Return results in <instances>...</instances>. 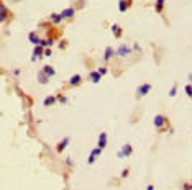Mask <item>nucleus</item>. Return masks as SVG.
Masks as SVG:
<instances>
[{
  "instance_id": "nucleus-1",
  "label": "nucleus",
  "mask_w": 192,
  "mask_h": 190,
  "mask_svg": "<svg viewBox=\"0 0 192 190\" xmlns=\"http://www.w3.org/2000/svg\"><path fill=\"white\" fill-rule=\"evenodd\" d=\"M155 126H156V130L159 133L169 130V118H167L166 115H156L155 116Z\"/></svg>"
},
{
  "instance_id": "nucleus-2",
  "label": "nucleus",
  "mask_w": 192,
  "mask_h": 190,
  "mask_svg": "<svg viewBox=\"0 0 192 190\" xmlns=\"http://www.w3.org/2000/svg\"><path fill=\"white\" fill-rule=\"evenodd\" d=\"M151 90V84H141L140 87L136 89V97L138 98H141V97H145V95H148V92Z\"/></svg>"
},
{
  "instance_id": "nucleus-3",
  "label": "nucleus",
  "mask_w": 192,
  "mask_h": 190,
  "mask_svg": "<svg viewBox=\"0 0 192 190\" xmlns=\"http://www.w3.org/2000/svg\"><path fill=\"white\" fill-rule=\"evenodd\" d=\"M133 7V0H118V10L120 12H128Z\"/></svg>"
},
{
  "instance_id": "nucleus-4",
  "label": "nucleus",
  "mask_w": 192,
  "mask_h": 190,
  "mask_svg": "<svg viewBox=\"0 0 192 190\" xmlns=\"http://www.w3.org/2000/svg\"><path fill=\"white\" fill-rule=\"evenodd\" d=\"M82 82H84L82 75H80V74H74L72 77L68 80V85H69V87H77V85H80Z\"/></svg>"
},
{
  "instance_id": "nucleus-5",
  "label": "nucleus",
  "mask_w": 192,
  "mask_h": 190,
  "mask_svg": "<svg viewBox=\"0 0 192 190\" xmlns=\"http://www.w3.org/2000/svg\"><path fill=\"white\" fill-rule=\"evenodd\" d=\"M74 15H76V8H74V7H69V8H66V10L61 12L62 20H72Z\"/></svg>"
},
{
  "instance_id": "nucleus-6",
  "label": "nucleus",
  "mask_w": 192,
  "mask_h": 190,
  "mask_svg": "<svg viewBox=\"0 0 192 190\" xmlns=\"http://www.w3.org/2000/svg\"><path fill=\"white\" fill-rule=\"evenodd\" d=\"M130 51H131V48H130V46H127V44H120V48L117 49V56H120V58H125V56L130 54Z\"/></svg>"
},
{
  "instance_id": "nucleus-7",
  "label": "nucleus",
  "mask_w": 192,
  "mask_h": 190,
  "mask_svg": "<svg viewBox=\"0 0 192 190\" xmlns=\"http://www.w3.org/2000/svg\"><path fill=\"white\" fill-rule=\"evenodd\" d=\"M131 153H133V146L131 144H125L123 149L118 153V158H128V156H131Z\"/></svg>"
},
{
  "instance_id": "nucleus-8",
  "label": "nucleus",
  "mask_w": 192,
  "mask_h": 190,
  "mask_svg": "<svg viewBox=\"0 0 192 190\" xmlns=\"http://www.w3.org/2000/svg\"><path fill=\"white\" fill-rule=\"evenodd\" d=\"M43 54H45V48L43 46H35V49H33V61H36V59H40L43 58Z\"/></svg>"
},
{
  "instance_id": "nucleus-9",
  "label": "nucleus",
  "mask_w": 192,
  "mask_h": 190,
  "mask_svg": "<svg viewBox=\"0 0 192 190\" xmlns=\"http://www.w3.org/2000/svg\"><path fill=\"white\" fill-rule=\"evenodd\" d=\"M112 33H113V36L117 38V40H120V38L123 36V28L115 23V25H112Z\"/></svg>"
},
{
  "instance_id": "nucleus-10",
  "label": "nucleus",
  "mask_w": 192,
  "mask_h": 190,
  "mask_svg": "<svg viewBox=\"0 0 192 190\" xmlns=\"http://www.w3.org/2000/svg\"><path fill=\"white\" fill-rule=\"evenodd\" d=\"M68 144H69V138H62V139L57 142V146H56V151L57 153H62L66 148H68Z\"/></svg>"
},
{
  "instance_id": "nucleus-11",
  "label": "nucleus",
  "mask_w": 192,
  "mask_h": 190,
  "mask_svg": "<svg viewBox=\"0 0 192 190\" xmlns=\"http://www.w3.org/2000/svg\"><path fill=\"white\" fill-rule=\"evenodd\" d=\"M166 7V0H155V10L156 13H163Z\"/></svg>"
},
{
  "instance_id": "nucleus-12",
  "label": "nucleus",
  "mask_w": 192,
  "mask_h": 190,
  "mask_svg": "<svg viewBox=\"0 0 192 190\" xmlns=\"http://www.w3.org/2000/svg\"><path fill=\"white\" fill-rule=\"evenodd\" d=\"M97 148H100V149H105L107 148V133H100V136H99V146Z\"/></svg>"
},
{
  "instance_id": "nucleus-13",
  "label": "nucleus",
  "mask_w": 192,
  "mask_h": 190,
  "mask_svg": "<svg viewBox=\"0 0 192 190\" xmlns=\"http://www.w3.org/2000/svg\"><path fill=\"white\" fill-rule=\"evenodd\" d=\"M56 102H57V97H56V95H48L45 100H43V105H45V107H51V105H54Z\"/></svg>"
},
{
  "instance_id": "nucleus-14",
  "label": "nucleus",
  "mask_w": 192,
  "mask_h": 190,
  "mask_svg": "<svg viewBox=\"0 0 192 190\" xmlns=\"http://www.w3.org/2000/svg\"><path fill=\"white\" fill-rule=\"evenodd\" d=\"M8 15H10V13H8V10H7V7L3 5L2 2H0V21H5L7 18H8Z\"/></svg>"
},
{
  "instance_id": "nucleus-15",
  "label": "nucleus",
  "mask_w": 192,
  "mask_h": 190,
  "mask_svg": "<svg viewBox=\"0 0 192 190\" xmlns=\"http://www.w3.org/2000/svg\"><path fill=\"white\" fill-rule=\"evenodd\" d=\"M113 56H115V49L108 46L107 49H105V53H104V59H105V61H110V59L113 58Z\"/></svg>"
},
{
  "instance_id": "nucleus-16",
  "label": "nucleus",
  "mask_w": 192,
  "mask_h": 190,
  "mask_svg": "<svg viewBox=\"0 0 192 190\" xmlns=\"http://www.w3.org/2000/svg\"><path fill=\"white\" fill-rule=\"evenodd\" d=\"M49 20H51V23L57 25V23L62 21V17H61V13H51V15H49Z\"/></svg>"
},
{
  "instance_id": "nucleus-17",
  "label": "nucleus",
  "mask_w": 192,
  "mask_h": 190,
  "mask_svg": "<svg viewBox=\"0 0 192 190\" xmlns=\"http://www.w3.org/2000/svg\"><path fill=\"white\" fill-rule=\"evenodd\" d=\"M41 70L48 75V77H53V75L56 74V70H54V67H53V66H45V67H43Z\"/></svg>"
},
{
  "instance_id": "nucleus-18",
  "label": "nucleus",
  "mask_w": 192,
  "mask_h": 190,
  "mask_svg": "<svg viewBox=\"0 0 192 190\" xmlns=\"http://www.w3.org/2000/svg\"><path fill=\"white\" fill-rule=\"evenodd\" d=\"M89 77H90V80H92L94 84H97L99 80H100V77H102V75H100V74L97 72V70H92V72L89 74Z\"/></svg>"
},
{
  "instance_id": "nucleus-19",
  "label": "nucleus",
  "mask_w": 192,
  "mask_h": 190,
  "mask_svg": "<svg viewBox=\"0 0 192 190\" xmlns=\"http://www.w3.org/2000/svg\"><path fill=\"white\" fill-rule=\"evenodd\" d=\"M28 40H30L35 46H38V44H40V41H41L40 38L36 36V33H30V35H28Z\"/></svg>"
},
{
  "instance_id": "nucleus-20",
  "label": "nucleus",
  "mask_w": 192,
  "mask_h": 190,
  "mask_svg": "<svg viewBox=\"0 0 192 190\" xmlns=\"http://www.w3.org/2000/svg\"><path fill=\"white\" fill-rule=\"evenodd\" d=\"M38 80H40L41 84H48V75L43 72V70H40V72H38Z\"/></svg>"
},
{
  "instance_id": "nucleus-21",
  "label": "nucleus",
  "mask_w": 192,
  "mask_h": 190,
  "mask_svg": "<svg viewBox=\"0 0 192 190\" xmlns=\"http://www.w3.org/2000/svg\"><path fill=\"white\" fill-rule=\"evenodd\" d=\"M184 90H186L187 97H189V98H192V85H190V84H187L186 87H184Z\"/></svg>"
},
{
  "instance_id": "nucleus-22",
  "label": "nucleus",
  "mask_w": 192,
  "mask_h": 190,
  "mask_svg": "<svg viewBox=\"0 0 192 190\" xmlns=\"http://www.w3.org/2000/svg\"><path fill=\"white\" fill-rule=\"evenodd\" d=\"M56 97H57V102H59V103H62V105H64V103H68V98H66V97H64V95H62V93L56 95Z\"/></svg>"
},
{
  "instance_id": "nucleus-23",
  "label": "nucleus",
  "mask_w": 192,
  "mask_h": 190,
  "mask_svg": "<svg viewBox=\"0 0 192 190\" xmlns=\"http://www.w3.org/2000/svg\"><path fill=\"white\" fill-rule=\"evenodd\" d=\"M128 174H130V167H125V169H123V172H122V179H127V177H128Z\"/></svg>"
},
{
  "instance_id": "nucleus-24",
  "label": "nucleus",
  "mask_w": 192,
  "mask_h": 190,
  "mask_svg": "<svg viewBox=\"0 0 192 190\" xmlns=\"http://www.w3.org/2000/svg\"><path fill=\"white\" fill-rule=\"evenodd\" d=\"M182 190H192V184H190V182H184V185H182Z\"/></svg>"
},
{
  "instance_id": "nucleus-25",
  "label": "nucleus",
  "mask_w": 192,
  "mask_h": 190,
  "mask_svg": "<svg viewBox=\"0 0 192 190\" xmlns=\"http://www.w3.org/2000/svg\"><path fill=\"white\" fill-rule=\"evenodd\" d=\"M100 153H102V149H100V148H95V149H94V151H92V153H90V154H92V156H95V158H97V156H99Z\"/></svg>"
},
{
  "instance_id": "nucleus-26",
  "label": "nucleus",
  "mask_w": 192,
  "mask_h": 190,
  "mask_svg": "<svg viewBox=\"0 0 192 190\" xmlns=\"http://www.w3.org/2000/svg\"><path fill=\"white\" fill-rule=\"evenodd\" d=\"M66 46H68V41H66V40H62V41L59 43V48H61V49H66Z\"/></svg>"
},
{
  "instance_id": "nucleus-27",
  "label": "nucleus",
  "mask_w": 192,
  "mask_h": 190,
  "mask_svg": "<svg viewBox=\"0 0 192 190\" xmlns=\"http://www.w3.org/2000/svg\"><path fill=\"white\" fill-rule=\"evenodd\" d=\"M97 72L100 74V75H104V74H107V67H99V70Z\"/></svg>"
},
{
  "instance_id": "nucleus-28",
  "label": "nucleus",
  "mask_w": 192,
  "mask_h": 190,
  "mask_svg": "<svg viewBox=\"0 0 192 190\" xmlns=\"http://www.w3.org/2000/svg\"><path fill=\"white\" fill-rule=\"evenodd\" d=\"M169 95H171V97H174V95H176V85L169 90Z\"/></svg>"
},
{
  "instance_id": "nucleus-29",
  "label": "nucleus",
  "mask_w": 192,
  "mask_h": 190,
  "mask_svg": "<svg viewBox=\"0 0 192 190\" xmlns=\"http://www.w3.org/2000/svg\"><path fill=\"white\" fill-rule=\"evenodd\" d=\"M45 56H51V49H49V48H46V49H45Z\"/></svg>"
}]
</instances>
